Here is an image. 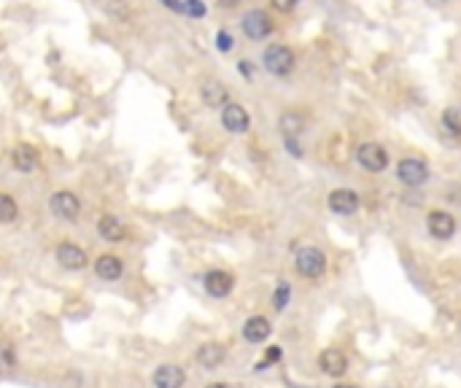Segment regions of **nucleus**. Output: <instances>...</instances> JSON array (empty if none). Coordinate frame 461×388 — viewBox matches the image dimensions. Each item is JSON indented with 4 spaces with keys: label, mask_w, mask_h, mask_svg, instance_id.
Returning <instances> with one entry per match:
<instances>
[{
    "label": "nucleus",
    "mask_w": 461,
    "mask_h": 388,
    "mask_svg": "<svg viewBox=\"0 0 461 388\" xmlns=\"http://www.w3.org/2000/svg\"><path fill=\"white\" fill-rule=\"evenodd\" d=\"M262 65H265V70H267V73H273V76H289V73L294 70V54H291V49H289V46L273 43V46H267V49H265V54H262Z\"/></svg>",
    "instance_id": "nucleus-1"
},
{
    "label": "nucleus",
    "mask_w": 461,
    "mask_h": 388,
    "mask_svg": "<svg viewBox=\"0 0 461 388\" xmlns=\"http://www.w3.org/2000/svg\"><path fill=\"white\" fill-rule=\"evenodd\" d=\"M294 264H297V272H300V275H305V278H310V281H316V278H321L324 270H327V257H324L321 248L305 246V248L297 251Z\"/></svg>",
    "instance_id": "nucleus-2"
},
{
    "label": "nucleus",
    "mask_w": 461,
    "mask_h": 388,
    "mask_svg": "<svg viewBox=\"0 0 461 388\" xmlns=\"http://www.w3.org/2000/svg\"><path fill=\"white\" fill-rule=\"evenodd\" d=\"M49 208L57 219H65V222H76L79 219V211H81V202L73 192H54L52 200H49Z\"/></svg>",
    "instance_id": "nucleus-3"
},
{
    "label": "nucleus",
    "mask_w": 461,
    "mask_h": 388,
    "mask_svg": "<svg viewBox=\"0 0 461 388\" xmlns=\"http://www.w3.org/2000/svg\"><path fill=\"white\" fill-rule=\"evenodd\" d=\"M243 32H246L251 41L267 38V35L273 32V19H270V14H265L262 8L248 11L246 17H243Z\"/></svg>",
    "instance_id": "nucleus-4"
},
{
    "label": "nucleus",
    "mask_w": 461,
    "mask_h": 388,
    "mask_svg": "<svg viewBox=\"0 0 461 388\" xmlns=\"http://www.w3.org/2000/svg\"><path fill=\"white\" fill-rule=\"evenodd\" d=\"M356 160H359V164H362L365 170H369V173H380V170H386V164H389V154H386V149L378 146V143H365V146H359Z\"/></svg>",
    "instance_id": "nucleus-5"
},
{
    "label": "nucleus",
    "mask_w": 461,
    "mask_h": 388,
    "mask_svg": "<svg viewBox=\"0 0 461 388\" xmlns=\"http://www.w3.org/2000/svg\"><path fill=\"white\" fill-rule=\"evenodd\" d=\"M397 178L404 186H421L429 178V167L421 160H402L397 164Z\"/></svg>",
    "instance_id": "nucleus-6"
},
{
    "label": "nucleus",
    "mask_w": 461,
    "mask_h": 388,
    "mask_svg": "<svg viewBox=\"0 0 461 388\" xmlns=\"http://www.w3.org/2000/svg\"><path fill=\"white\" fill-rule=\"evenodd\" d=\"M221 125H224V129L240 135V132H248L251 119H248V114L243 105H238V103H227V105L221 108Z\"/></svg>",
    "instance_id": "nucleus-7"
},
{
    "label": "nucleus",
    "mask_w": 461,
    "mask_h": 388,
    "mask_svg": "<svg viewBox=\"0 0 461 388\" xmlns=\"http://www.w3.org/2000/svg\"><path fill=\"white\" fill-rule=\"evenodd\" d=\"M152 380H154V388H181L186 375L178 364H159Z\"/></svg>",
    "instance_id": "nucleus-8"
},
{
    "label": "nucleus",
    "mask_w": 461,
    "mask_h": 388,
    "mask_svg": "<svg viewBox=\"0 0 461 388\" xmlns=\"http://www.w3.org/2000/svg\"><path fill=\"white\" fill-rule=\"evenodd\" d=\"M427 226H429L431 237L448 240V237H453V232H456V219H453L451 213H445V211H431L429 219H427Z\"/></svg>",
    "instance_id": "nucleus-9"
},
{
    "label": "nucleus",
    "mask_w": 461,
    "mask_h": 388,
    "mask_svg": "<svg viewBox=\"0 0 461 388\" xmlns=\"http://www.w3.org/2000/svg\"><path fill=\"white\" fill-rule=\"evenodd\" d=\"M97 235H100L103 240H108V243H122L124 237H127V224H124L119 216L105 213V216H100V222H97Z\"/></svg>",
    "instance_id": "nucleus-10"
},
{
    "label": "nucleus",
    "mask_w": 461,
    "mask_h": 388,
    "mask_svg": "<svg viewBox=\"0 0 461 388\" xmlns=\"http://www.w3.org/2000/svg\"><path fill=\"white\" fill-rule=\"evenodd\" d=\"M57 261L65 270H84L87 267V251L73 246V243H60L57 246Z\"/></svg>",
    "instance_id": "nucleus-11"
},
{
    "label": "nucleus",
    "mask_w": 461,
    "mask_h": 388,
    "mask_svg": "<svg viewBox=\"0 0 461 388\" xmlns=\"http://www.w3.org/2000/svg\"><path fill=\"white\" fill-rule=\"evenodd\" d=\"M94 272H97L100 281H119L124 272L122 259L116 257V254H103V257H97V261H94Z\"/></svg>",
    "instance_id": "nucleus-12"
},
{
    "label": "nucleus",
    "mask_w": 461,
    "mask_h": 388,
    "mask_svg": "<svg viewBox=\"0 0 461 388\" xmlns=\"http://www.w3.org/2000/svg\"><path fill=\"white\" fill-rule=\"evenodd\" d=\"M235 286V281H232V275L229 272H224V270H211L208 275H205V291L216 297V299H221V297H227L229 291Z\"/></svg>",
    "instance_id": "nucleus-13"
},
{
    "label": "nucleus",
    "mask_w": 461,
    "mask_h": 388,
    "mask_svg": "<svg viewBox=\"0 0 461 388\" xmlns=\"http://www.w3.org/2000/svg\"><path fill=\"white\" fill-rule=\"evenodd\" d=\"M329 208L340 216H351L359 208V194L351 189H335L329 194Z\"/></svg>",
    "instance_id": "nucleus-14"
},
{
    "label": "nucleus",
    "mask_w": 461,
    "mask_h": 388,
    "mask_svg": "<svg viewBox=\"0 0 461 388\" xmlns=\"http://www.w3.org/2000/svg\"><path fill=\"white\" fill-rule=\"evenodd\" d=\"M318 364H321V369H324L329 378H342V375H345V369H348V358H345V354L338 351V348L324 351L321 358H318Z\"/></svg>",
    "instance_id": "nucleus-15"
},
{
    "label": "nucleus",
    "mask_w": 461,
    "mask_h": 388,
    "mask_svg": "<svg viewBox=\"0 0 461 388\" xmlns=\"http://www.w3.org/2000/svg\"><path fill=\"white\" fill-rule=\"evenodd\" d=\"M243 337L248 343H265L270 337V321L265 316H254L243 323Z\"/></svg>",
    "instance_id": "nucleus-16"
},
{
    "label": "nucleus",
    "mask_w": 461,
    "mask_h": 388,
    "mask_svg": "<svg viewBox=\"0 0 461 388\" xmlns=\"http://www.w3.org/2000/svg\"><path fill=\"white\" fill-rule=\"evenodd\" d=\"M224 358H227V351H224V345H218V343H205V345H200V351H197V361H200L205 369L221 367Z\"/></svg>",
    "instance_id": "nucleus-17"
},
{
    "label": "nucleus",
    "mask_w": 461,
    "mask_h": 388,
    "mask_svg": "<svg viewBox=\"0 0 461 388\" xmlns=\"http://www.w3.org/2000/svg\"><path fill=\"white\" fill-rule=\"evenodd\" d=\"M203 100H205L208 108H224L227 100H229V92L221 81H205L203 84Z\"/></svg>",
    "instance_id": "nucleus-18"
},
{
    "label": "nucleus",
    "mask_w": 461,
    "mask_h": 388,
    "mask_svg": "<svg viewBox=\"0 0 461 388\" xmlns=\"http://www.w3.org/2000/svg\"><path fill=\"white\" fill-rule=\"evenodd\" d=\"M38 151L28 146V143H22V146H17L14 149V167L19 170V173H32L35 167H38Z\"/></svg>",
    "instance_id": "nucleus-19"
},
{
    "label": "nucleus",
    "mask_w": 461,
    "mask_h": 388,
    "mask_svg": "<svg viewBox=\"0 0 461 388\" xmlns=\"http://www.w3.org/2000/svg\"><path fill=\"white\" fill-rule=\"evenodd\" d=\"M305 127V119L300 116V114H294V111H289V114H283L280 116V129H283V135L286 138H297L300 132Z\"/></svg>",
    "instance_id": "nucleus-20"
},
{
    "label": "nucleus",
    "mask_w": 461,
    "mask_h": 388,
    "mask_svg": "<svg viewBox=\"0 0 461 388\" xmlns=\"http://www.w3.org/2000/svg\"><path fill=\"white\" fill-rule=\"evenodd\" d=\"M19 216V205L11 194L0 192V224H11Z\"/></svg>",
    "instance_id": "nucleus-21"
},
{
    "label": "nucleus",
    "mask_w": 461,
    "mask_h": 388,
    "mask_svg": "<svg viewBox=\"0 0 461 388\" xmlns=\"http://www.w3.org/2000/svg\"><path fill=\"white\" fill-rule=\"evenodd\" d=\"M442 125L451 129L453 135H461V105H451V108L442 114Z\"/></svg>",
    "instance_id": "nucleus-22"
},
{
    "label": "nucleus",
    "mask_w": 461,
    "mask_h": 388,
    "mask_svg": "<svg viewBox=\"0 0 461 388\" xmlns=\"http://www.w3.org/2000/svg\"><path fill=\"white\" fill-rule=\"evenodd\" d=\"M17 367V354L11 343H0V369H14Z\"/></svg>",
    "instance_id": "nucleus-23"
},
{
    "label": "nucleus",
    "mask_w": 461,
    "mask_h": 388,
    "mask_svg": "<svg viewBox=\"0 0 461 388\" xmlns=\"http://www.w3.org/2000/svg\"><path fill=\"white\" fill-rule=\"evenodd\" d=\"M289 297H291L289 283H280V286L276 289V297H273V305H276V310H283V308L289 305Z\"/></svg>",
    "instance_id": "nucleus-24"
},
{
    "label": "nucleus",
    "mask_w": 461,
    "mask_h": 388,
    "mask_svg": "<svg viewBox=\"0 0 461 388\" xmlns=\"http://www.w3.org/2000/svg\"><path fill=\"white\" fill-rule=\"evenodd\" d=\"M184 14H189V17H205V6L200 0H184Z\"/></svg>",
    "instance_id": "nucleus-25"
},
{
    "label": "nucleus",
    "mask_w": 461,
    "mask_h": 388,
    "mask_svg": "<svg viewBox=\"0 0 461 388\" xmlns=\"http://www.w3.org/2000/svg\"><path fill=\"white\" fill-rule=\"evenodd\" d=\"M278 358H280V348H267L265 361H262V364H256V369H265L267 364H273V361H278Z\"/></svg>",
    "instance_id": "nucleus-26"
},
{
    "label": "nucleus",
    "mask_w": 461,
    "mask_h": 388,
    "mask_svg": "<svg viewBox=\"0 0 461 388\" xmlns=\"http://www.w3.org/2000/svg\"><path fill=\"white\" fill-rule=\"evenodd\" d=\"M216 41H218V49H221V52H229V49H232V35H229V32L221 30Z\"/></svg>",
    "instance_id": "nucleus-27"
},
{
    "label": "nucleus",
    "mask_w": 461,
    "mask_h": 388,
    "mask_svg": "<svg viewBox=\"0 0 461 388\" xmlns=\"http://www.w3.org/2000/svg\"><path fill=\"white\" fill-rule=\"evenodd\" d=\"M273 6H276L278 11H291L297 6V0H273Z\"/></svg>",
    "instance_id": "nucleus-28"
},
{
    "label": "nucleus",
    "mask_w": 461,
    "mask_h": 388,
    "mask_svg": "<svg viewBox=\"0 0 461 388\" xmlns=\"http://www.w3.org/2000/svg\"><path fill=\"white\" fill-rule=\"evenodd\" d=\"M162 6H167V8L178 11V14H184V0H162Z\"/></svg>",
    "instance_id": "nucleus-29"
},
{
    "label": "nucleus",
    "mask_w": 461,
    "mask_h": 388,
    "mask_svg": "<svg viewBox=\"0 0 461 388\" xmlns=\"http://www.w3.org/2000/svg\"><path fill=\"white\" fill-rule=\"evenodd\" d=\"M240 73H243L246 78H251V76H254V67H251V63H248V60H243V63H240Z\"/></svg>",
    "instance_id": "nucleus-30"
},
{
    "label": "nucleus",
    "mask_w": 461,
    "mask_h": 388,
    "mask_svg": "<svg viewBox=\"0 0 461 388\" xmlns=\"http://www.w3.org/2000/svg\"><path fill=\"white\" fill-rule=\"evenodd\" d=\"M205 388H232L229 383H211V386H205Z\"/></svg>",
    "instance_id": "nucleus-31"
},
{
    "label": "nucleus",
    "mask_w": 461,
    "mask_h": 388,
    "mask_svg": "<svg viewBox=\"0 0 461 388\" xmlns=\"http://www.w3.org/2000/svg\"><path fill=\"white\" fill-rule=\"evenodd\" d=\"M218 3H221V6H238L240 0H218Z\"/></svg>",
    "instance_id": "nucleus-32"
},
{
    "label": "nucleus",
    "mask_w": 461,
    "mask_h": 388,
    "mask_svg": "<svg viewBox=\"0 0 461 388\" xmlns=\"http://www.w3.org/2000/svg\"><path fill=\"white\" fill-rule=\"evenodd\" d=\"M335 388H356V386H335Z\"/></svg>",
    "instance_id": "nucleus-33"
}]
</instances>
